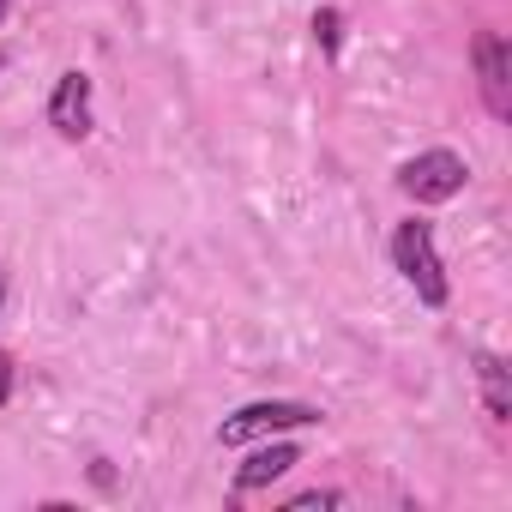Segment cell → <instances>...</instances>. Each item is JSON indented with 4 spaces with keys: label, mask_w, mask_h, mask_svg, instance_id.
Here are the masks:
<instances>
[{
    "label": "cell",
    "mask_w": 512,
    "mask_h": 512,
    "mask_svg": "<svg viewBox=\"0 0 512 512\" xmlns=\"http://www.w3.org/2000/svg\"><path fill=\"white\" fill-rule=\"evenodd\" d=\"M7 392H13V356L0 350V404H7Z\"/></svg>",
    "instance_id": "10"
},
{
    "label": "cell",
    "mask_w": 512,
    "mask_h": 512,
    "mask_svg": "<svg viewBox=\"0 0 512 512\" xmlns=\"http://www.w3.org/2000/svg\"><path fill=\"white\" fill-rule=\"evenodd\" d=\"M476 79H482V103H488V115H512V55H506V43L494 37V31H482L476 37Z\"/></svg>",
    "instance_id": "4"
},
{
    "label": "cell",
    "mask_w": 512,
    "mask_h": 512,
    "mask_svg": "<svg viewBox=\"0 0 512 512\" xmlns=\"http://www.w3.org/2000/svg\"><path fill=\"white\" fill-rule=\"evenodd\" d=\"M476 374H482V392H488V416L506 422V416H512V392H506V368H500V356H476Z\"/></svg>",
    "instance_id": "7"
},
{
    "label": "cell",
    "mask_w": 512,
    "mask_h": 512,
    "mask_svg": "<svg viewBox=\"0 0 512 512\" xmlns=\"http://www.w3.org/2000/svg\"><path fill=\"white\" fill-rule=\"evenodd\" d=\"M392 260H398V272L416 284V296L422 302H446V272H440V253H434V235H428V223H404L398 235H392Z\"/></svg>",
    "instance_id": "1"
},
{
    "label": "cell",
    "mask_w": 512,
    "mask_h": 512,
    "mask_svg": "<svg viewBox=\"0 0 512 512\" xmlns=\"http://www.w3.org/2000/svg\"><path fill=\"white\" fill-rule=\"evenodd\" d=\"M290 464H296V446H260V452L235 470V488H272Z\"/></svg>",
    "instance_id": "6"
},
{
    "label": "cell",
    "mask_w": 512,
    "mask_h": 512,
    "mask_svg": "<svg viewBox=\"0 0 512 512\" xmlns=\"http://www.w3.org/2000/svg\"><path fill=\"white\" fill-rule=\"evenodd\" d=\"M308 422H320V410H314V404H290V398H272V404H247V410H235V416L217 428V440H223V446H241V440H260V434L308 428Z\"/></svg>",
    "instance_id": "2"
},
{
    "label": "cell",
    "mask_w": 512,
    "mask_h": 512,
    "mask_svg": "<svg viewBox=\"0 0 512 512\" xmlns=\"http://www.w3.org/2000/svg\"><path fill=\"white\" fill-rule=\"evenodd\" d=\"M464 157H452V151H422V157H410L404 169H398V187L416 199V205H440V199H452L458 187H464Z\"/></svg>",
    "instance_id": "3"
},
{
    "label": "cell",
    "mask_w": 512,
    "mask_h": 512,
    "mask_svg": "<svg viewBox=\"0 0 512 512\" xmlns=\"http://www.w3.org/2000/svg\"><path fill=\"white\" fill-rule=\"evenodd\" d=\"M0 13H7V0H0Z\"/></svg>",
    "instance_id": "11"
},
{
    "label": "cell",
    "mask_w": 512,
    "mask_h": 512,
    "mask_svg": "<svg viewBox=\"0 0 512 512\" xmlns=\"http://www.w3.org/2000/svg\"><path fill=\"white\" fill-rule=\"evenodd\" d=\"M0 67H7V61H0Z\"/></svg>",
    "instance_id": "12"
},
{
    "label": "cell",
    "mask_w": 512,
    "mask_h": 512,
    "mask_svg": "<svg viewBox=\"0 0 512 512\" xmlns=\"http://www.w3.org/2000/svg\"><path fill=\"white\" fill-rule=\"evenodd\" d=\"M314 31H320L326 49H338V13H314Z\"/></svg>",
    "instance_id": "8"
},
{
    "label": "cell",
    "mask_w": 512,
    "mask_h": 512,
    "mask_svg": "<svg viewBox=\"0 0 512 512\" xmlns=\"http://www.w3.org/2000/svg\"><path fill=\"white\" fill-rule=\"evenodd\" d=\"M314 506H338V494H302V500H290V512H314Z\"/></svg>",
    "instance_id": "9"
},
{
    "label": "cell",
    "mask_w": 512,
    "mask_h": 512,
    "mask_svg": "<svg viewBox=\"0 0 512 512\" xmlns=\"http://www.w3.org/2000/svg\"><path fill=\"white\" fill-rule=\"evenodd\" d=\"M49 121H55L61 139H85V133H91V79H85V73H67V79L55 85Z\"/></svg>",
    "instance_id": "5"
}]
</instances>
